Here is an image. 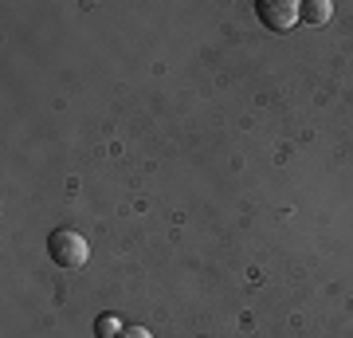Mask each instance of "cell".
I'll use <instances>...</instances> for the list:
<instances>
[{
    "label": "cell",
    "mask_w": 353,
    "mask_h": 338,
    "mask_svg": "<svg viewBox=\"0 0 353 338\" xmlns=\"http://www.w3.org/2000/svg\"><path fill=\"white\" fill-rule=\"evenodd\" d=\"M122 330H126V326L118 323L114 314H99V323H94V335H99V338H118Z\"/></svg>",
    "instance_id": "4"
},
{
    "label": "cell",
    "mask_w": 353,
    "mask_h": 338,
    "mask_svg": "<svg viewBox=\"0 0 353 338\" xmlns=\"http://www.w3.org/2000/svg\"><path fill=\"white\" fill-rule=\"evenodd\" d=\"M299 8H303V24H314V28L330 24V16H334V4L330 0H303Z\"/></svg>",
    "instance_id": "3"
},
{
    "label": "cell",
    "mask_w": 353,
    "mask_h": 338,
    "mask_svg": "<svg viewBox=\"0 0 353 338\" xmlns=\"http://www.w3.org/2000/svg\"><path fill=\"white\" fill-rule=\"evenodd\" d=\"M48 256L63 272H75V267H83V263L90 260V244L83 232H75V228H55L48 236Z\"/></svg>",
    "instance_id": "1"
},
{
    "label": "cell",
    "mask_w": 353,
    "mask_h": 338,
    "mask_svg": "<svg viewBox=\"0 0 353 338\" xmlns=\"http://www.w3.org/2000/svg\"><path fill=\"white\" fill-rule=\"evenodd\" d=\"M118 338H153V335L145 330V326H126V330H122Z\"/></svg>",
    "instance_id": "5"
},
{
    "label": "cell",
    "mask_w": 353,
    "mask_h": 338,
    "mask_svg": "<svg viewBox=\"0 0 353 338\" xmlns=\"http://www.w3.org/2000/svg\"><path fill=\"white\" fill-rule=\"evenodd\" d=\"M255 12H259V24L271 28V32H279V36L303 24V8H299L294 0H259Z\"/></svg>",
    "instance_id": "2"
}]
</instances>
